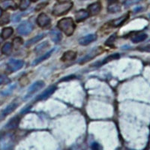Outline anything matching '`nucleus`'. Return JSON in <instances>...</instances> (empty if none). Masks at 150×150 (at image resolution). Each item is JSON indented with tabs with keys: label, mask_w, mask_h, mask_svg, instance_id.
Listing matches in <instances>:
<instances>
[{
	"label": "nucleus",
	"mask_w": 150,
	"mask_h": 150,
	"mask_svg": "<svg viewBox=\"0 0 150 150\" xmlns=\"http://www.w3.org/2000/svg\"><path fill=\"white\" fill-rule=\"evenodd\" d=\"M58 28L63 32L66 35L70 36L75 30V24L71 18H63L60 20L58 23Z\"/></svg>",
	"instance_id": "nucleus-1"
},
{
	"label": "nucleus",
	"mask_w": 150,
	"mask_h": 150,
	"mask_svg": "<svg viewBox=\"0 0 150 150\" xmlns=\"http://www.w3.org/2000/svg\"><path fill=\"white\" fill-rule=\"evenodd\" d=\"M72 6H73V3L71 2H59L54 5L53 9V14L57 17L64 15L71 10Z\"/></svg>",
	"instance_id": "nucleus-2"
},
{
	"label": "nucleus",
	"mask_w": 150,
	"mask_h": 150,
	"mask_svg": "<svg viewBox=\"0 0 150 150\" xmlns=\"http://www.w3.org/2000/svg\"><path fill=\"white\" fill-rule=\"evenodd\" d=\"M14 145V136L5 134L0 137V150H9Z\"/></svg>",
	"instance_id": "nucleus-3"
},
{
	"label": "nucleus",
	"mask_w": 150,
	"mask_h": 150,
	"mask_svg": "<svg viewBox=\"0 0 150 150\" xmlns=\"http://www.w3.org/2000/svg\"><path fill=\"white\" fill-rule=\"evenodd\" d=\"M33 25L29 22H23L18 26L17 28V32L21 35H26L33 31Z\"/></svg>",
	"instance_id": "nucleus-4"
},
{
	"label": "nucleus",
	"mask_w": 150,
	"mask_h": 150,
	"mask_svg": "<svg viewBox=\"0 0 150 150\" xmlns=\"http://www.w3.org/2000/svg\"><path fill=\"white\" fill-rule=\"evenodd\" d=\"M101 52H102V49L101 47L98 48H96V49L92 50V51L89 53V54H87L86 56H84L83 58H82L79 61V63L80 64H83L85 62H89V60L92 59L93 58H95L96 56H97L98 55L101 54Z\"/></svg>",
	"instance_id": "nucleus-5"
},
{
	"label": "nucleus",
	"mask_w": 150,
	"mask_h": 150,
	"mask_svg": "<svg viewBox=\"0 0 150 150\" xmlns=\"http://www.w3.org/2000/svg\"><path fill=\"white\" fill-rule=\"evenodd\" d=\"M23 66V62L21 60L11 59L8 63V68L11 72H14L21 69Z\"/></svg>",
	"instance_id": "nucleus-6"
},
{
	"label": "nucleus",
	"mask_w": 150,
	"mask_h": 150,
	"mask_svg": "<svg viewBox=\"0 0 150 150\" xmlns=\"http://www.w3.org/2000/svg\"><path fill=\"white\" fill-rule=\"evenodd\" d=\"M44 86H45V83L43 82V81H41V80H40V81H37V82H35V83H33V85L31 86L30 88H29V90H28L27 96H26L25 98H27L30 97V96H32V95H33L35 92L40 90V89Z\"/></svg>",
	"instance_id": "nucleus-7"
},
{
	"label": "nucleus",
	"mask_w": 150,
	"mask_h": 150,
	"mask_svg": "<svg viewBox=\"0 0 150 150\" xmlns=\"http://www.w3.org/2000/svg\"><path fill=\"white\" fill-rule=\"evenodd\" d=\"M37 23L40 27H46L50 23V18L45 13H41L37 18Z\"/></svg>",
	"instance_id": "nucleus-8"
},
{
	"label": "nucleus",
	"mask_w": 150,
	"mask_h": 150,
	"mask_svg": "<svg viewBox=\"0 0 150 150\" xmlns=\"http://www.w3.org/2000/svg\"><path fill=\"white\" fill-rule=\"evenodd\" d=\"M56 86L55 85L51 86L49 87L48 89H47L45 92H42V93H41L38 97H37L36 100H37V101H42V100H45V99H47V98H49L50 96H51L52 94L56 91Z\"/></svg>",
	"instance_id": "nucleus-9"
},
{
	"label": "nucleus",
	"mask_w": 150,
	"mask_h": 150,
	"mask_svg": "<svg viewBox=\"0 0 150 150\" xmlns=\"http://www.w3.org/2000/svg\"><path fill=\"white\" fill-rule=\"evenodd\" d=\"M97 39V35L96 34H89L86 36H84V37L81 38L79 41L80 45H89L90 43L93 42L96 40Z\"/></svg>",
	"instance_id": "nucleus-10"
},
{
	"label": "nucleus",
	"mask_w": 150,
	"mask_h": 150,
	"mask_svg": "<svg viewBox=\"0 0 150 150\" xmlns=\"http://www.w3.org/2000/svg\"><path fill=\"white\" fill-rule=\"evenodd\" d=\"M0 8L2 10H7L8 8L15 10L17 9V5L14 0H4L3 2L0 3Z\"/></svg>",
	"instance_id": "nucleus-11"
},
{
	"label": "nucleus",
	"mask_w": 150,
	"mask_h": 150,
	"mask_svg": "<svg viewBox=\"0 0 150 150\" xmlns=\"http://www.w3.org/2000/svg\"><path fill=\"white\" fill-rule=\"evenodd\" d=\"M89 15L90 14H89V11L82 9V10H80L76 12V14H75V19H76L77 22L80 23L85 21L86 19H87L89 17Z\"/></svg>",
	"instance_id": "nucleus-12"
},
{
	"label": "nucleus",
	"mask_w": 150,
	"mask_h": 150,
	"mask_svg": "<svg viewBox=\"0 0 150 150\" xmlns=\"http://www.w3.org/2000/svg\"><path fill=\"white\" fill-rule=\"evenodd\" d=\"M88 10H89V13L90 15H97L101 10V4H100V2H95V3L89 5L88 7Z\"/></svg>",
	"instance_id": "nucleus-13"
},
{
	"label": "nucleus",
	"mask_w": 150,
	"mask_h": 150,
	"mask_svg": "<svg viewBox=\"0 0 150 150\" xmlns=\"http://www.w3.org/2000/svg\"><path fill=\"white\" fill-rule=\"evenodd\" d=\"M128 19V14H125V15L122 16V17H119V18L117 19H115V20H113V21H111L110 23V25L111 26H112V27H119V26H122L123 23H124L125 21H127Z\"/></svg>",
	"instance_id": "nucleus-14"
},
{
	"label": "nucleus",
	"mask_w": 150,
	"mask_h": 150,
	"mask_svg": "<svg viewBox=\"0 0 150 150\" xmlns=\"http://www.w3.org/2000/svg\"><path fill=\"white\" fill-rule=\"evenodd\" d=\"M20 121H21V118L17 116H14V117L13 118V119H11V120L8 122V123L6 125L5 128L8 130L15 129V128L18 126L19 123H20Z\"/></svg>",
	"instance_id": "nucleus-15"
},
{
	"label": "nucleus",
	"mask_w": 150,
	"mask_h": 150,
	"mask_svg": "<svg viewBox=\"0 0 150 150\" xmlns=\"http://www.w3.org/2000/svg\"><path fill=\"white\" fill-rule=\"evenodd\" d=\"M76 56H77V53L74 51H71V50H70V51H67L64 53L63 56H62L61 60L62 62L72 61V60L75 59Z\"/></svg>",
	"instance_id": "nucleus-16"
},
{
	"label": "nucleus",
	"mask_w": 150,
	"mask_h": 150,
	"mask_svg": "<svg viewBox=\"0 0 150 150\" xmlns=\"http://www.w3.org/2000/svg\"><path fill=\"white\" fill-rule=\"evenodd\" d=\"M108 10L110 13H112V14L118 13V12H120L121 11V5L119 2H112L108 5Z\"/></svg>",
	"instance_id": "nucleus-17"
},
{
	"label": "nucleus",
	"mask_w": 150,
	"mask_h": 150,
	"mask_svg": "<svg viewBox=\"0 0 150 150\" xmlns=\"http://www.w3.org/2000/svg\"><path fill=\"white\" fill-rule=\"evenodd\" d=\"M50 38H51L52 41L55 43H59L60 42V41L62 38V35L61 33L59 32V31L56 30H52L50 33Z\"/></svg>",
	"instance_id": "nucleus-18"
},
{
	"label": "nucleus",
	"mask_w": 150,
	"mask_h": 150,
	"mask_svg": "<svg viewBox=\"0 0 150 150\" xmlns=\"http://www.w3.org/2000/svg\"><path fill=\"white\" fill-rule=\"evenodd\" d=\"M17 108V104H16V103H11V104H9L7 108H5V109L2 111L1 116H2V118L8 116V115H9L10 113H11V112H13V111H14Z\"/></svg>",
	"instance_id": "nucleus-19"
},
{
	"label": "nucleus",
	"mask_w": 150,
	"mask_h": 150,
	"mask_svg": "<svg viewBox=\"0 0 150 150\" xmlns=\"http://www.w3.org/2000/svg\"><path fill=\"white\" fill-rule=\"evenodd\" d=\"M147 35L146 33H140V34L136 35L131 38V41L133 43H140L145 41Z\"/></svg>",
	"instance_id": "nucleus-20"
},
{
	"label": "nucleus",
	"mask_w": 150,
	"mask_h": 150,
	"mask_svg": "<svg viewBox=\"0 0 150 150\" xmlns=\"http://www.w3.org/2000/svg\"><path fill=\"white\" fill-rule=\"evenodd\" d=\"M54 50H55V49L51 50H50V52H47V53H45V54L44 55V56H41L40 58H38L37 59L35 60L34 62H33V65H38V64L41 63V62L45 61V60H46L47 59L49 58L50 56H51V55H52V53H53V52L54 51Z\"/></svg>",
	"instance_id": "nucleus-21"
},
{
	"label": "nucleus",
	"mask_w": 150,
	"mask_h": 150,
	"mask_svg": "<svg viewBox=\"0 0 150 150\" xmlns=\"http://www.w3.org/2000/svg\"><path fill=\"white\" fill-rule=\"evenodd\" d=\"M45 37V34H39L37 36H35V37L33 38L32 39H30L29 41H28L27 42H26V45L27 47H29L31 46V45H34V44H35V43H37L38 41H39L40 40H41L42 38H44Z\"/></svg>",
	"instance_id": "nucleus-22"
},
{
	"label": "nucleus",
	"mask_w": 150,
	"mask_h": 150,
	"mask_svg": "<svg viewBox=\"0 0 150 150\" xmlns=\"http://www.w3.org/2000/svg\"><path fill=\"white\" fill-rule=\"evenodd\" d=\"M13 33H14V30H13L11 27H8L3 29L2 32V39H7V38H10L12 35V34H13Z\"/></svg>",
	"instance_id": "nucleus-23"
},
{
	"label": "nucleus",
	"mask_w": 150,
	"mask_h": 150,
	"mask_svg": "<svg viewBox=\"0 0 150 150\" xmlns=\"http://www.w3.org/2000/svg\"><path fill=\"white\" fill-rule=\"evenodd\" d=\"M12 50V45L11 43H5L2 48V53L5 55L11 54Z\"/></svg>",
	"instance_id": "nucleus-24"
},
{
	"label": "nucleus",
	"mask_w": 150,
	"mask_h": 150,
	"mask_svg": "<svg viewBox=\"0 0 150 150\" xmlns=\"http://www.w3.org/2000/svg\"><path fill=\"white\" fill-rule=\"evenodd\" d=\"M120 58V55L118 54V53H116V54H112L110 55V56H108L107 58H105V59L103 60V62H101V65H104V64L108 63L109 62L112 61V60H114V59H117Z\"/></svg>",
	"instance_id": "nucleus-25"
},
{
	"label": "nucleus",
	"mask_w": 150,
	"mask_h": 150,
	"mask_svg": "<svg viewBox=\"0 0 150 150\" xmlns=\"http://www.w3.org/2000/svg\"><path fill=\"white\" fill-rule=\"evenodd\" d=\"M30 2L31 0H21L19 8H20V9H21V11L26 10V9L29 7V5H30Z\"/></svg>",
	"instance_id": "nucleus-26"
},
{
	"label": "nucleus",
	"mask_w": 150,
	"mask_h": 150,
	"mask_svg": "<svg viewBox=\"0 0 150 150\" xmlns=\"http://www.w3.org/2000/svg\"><path fill=\"white\" fill-rule=\"evenodd\" d=\"M116 34L115 33V34L112 35L110 36V37L108 38V40H107V41L105 42V45L106 46H112L113 45V44H114L115 41H116Z\"/></svg>",
	"instance_id": "nucleus-27"
},
{
	"label": "nucleus",
	"mask_w": 150,
	"mask_h": 150,
	"mask_svg": "<svg viewBox=\"0 0 150 150\" xmlns=\"http://www.w3.org/2000/svg\"><path fill=\"white\" fill-rule=\"evenodd\" d=\"M47 47H48V42H47V41H46V42L42 43V44L39 45L37 47L35 48L36 53H40L41 51H42L43 50L46 49Z\"/></svg>",
	"instance_id": "nucleus-28"
},
{
	"label": "nucleus",
	"mask_w": 150,
	"mask_h": 150,
	"mask_svg": "<svg viewBox=\"0 0 150 150\" xmlns=\"http://www.w3.org/2000/svg\"><path fill=\"white\" fill-rule=\"evenodd\" d=\"M22 44L23 40L21 38H16L14 39V41H13V46H14L16 49H17L21 45H22Z\"/></svg>",
	"instance_id": "nucleus-29"
},
{
	"label": "nucleus",
	"mask_w": 150,
	"mask_h": 150,
	"mask_svg": "<svg viewBox=\"0 0 150 150\" xmlns=\"http://www.w3.org/2000/svg\"><path fill=\"white\" fill-rule=\"evenodd\" d=\"M140 1H141V0H126V1L125 2V7H130V6L134 5V4L138 3Z\"/></svg>",
	"instance_id": "nucleus-30"
},
{
	"label": "nucleus",
	"mask_w": 150,
	"mask_h": 150,
	"mask_svg": "<svg viewBox=\"0 0 150 150\" xmlns=\"http://www.w3.org/2000/svg\"><path fill=\"white\" fill-rule=\"evenodd\" d=\"M10 80L8 78V77L6 75H0V85H2L4 83H8Z\"/></svg>",
	"instance_id": "nucleus-31"
},
{
	"label": "nucleus",
	"mask_w": 150,
	"mask_h": 150,
	"mask_svg": "<svg viewBox=\"0 0 150 150\" xmlns=\"http://www.w3.org/2000/svg\"><path fill=\"white\" fill-rule=\"evenodd\" d=\"M9 22V14H5V15L2 17L1 22H0V25H5V24L8 23Z\"/></svg>",
	"instance_id": "nucleus-32"
},
{
	"label": "nucleus",
	"mask_w": 150,
	"mask_h": 150,
	"mask_svg": "<svg viewBox=\"0 0 150 150\" xmlns=\"http://www.w3.org/2000/svg\"><path fill=\"white\" fill-rule=\"evenodd\" d=\"M14 87H15V85H13L11 86H10L7 90L3 91V92H2V96H8V95H10L11 92L14 89Z\"/></svg>",
	"instance_id": "nucleus-33"
},
{
	"label": "nucleus",
	"mask_w": 150,
	"mask_h": 150,
	"mask_svg": "<svg viewBox=\"0 0 150 150\" xmlns=\"http://www.w3.org/2000/svg\"><path fill=\"white\" fill-rule=\"evenodd\" d=\"M91 147H92V150H101V146L98 143H93Z\"/></svg>",
	"instance_id": "nucleus-34"
},
{
	"label": "nucleus",
	"mask_w": 150,
	"mask_h": 150,
	"mask_svg": "<svg viewBox=\"0 0 150 150\" xmlns=\"http://www.w3.org/2000/svg\"><path fill=\"white\" fill-rule=\"evenodd\" d=\"M138 50H141V51L149 52L150 53V45H147V46L142 47H139Z\"/></svg>",
	"instance_id": "nucleus-35"
},
{
	"label": "nucleus",
	"mask_w": 150,
	"mask_h": 150,
	"mask_svg": "<svg viewBox=\"0 0 150 150\" xmlns=\"http://www.w3.org/2000/svg\"><path fill=\"white\" fill-rule=\"evenodd\" d=\"M59 2H71L70 0H58Z\"/></svg>",
	"instance_id": "nucleus-36"
},
{
	"label": "nucleus",
	"mask_w": 150,
	"mask_h": 150,
	"mask_svg": "<svg viewBox=\"0 0 150 150\" xmlns=\"http://www.w3.org/2000/svg\"><path fill=\"white\" fill-rule=\"evenodd\" d=\"M2 9L0 8V17H2Z\"/></svg>",
	"instance_id": "nucleus-37"
},
{
	"label": "nucleus",
	"mask_w": 150,
	"mask_h": 150,
	"mask_svg": "<svg viewBox=\"0 0 150 150\" xmlns=\"http://www.w3.org/2000/svg\"><path fill=\"white\" fill-rule=\"evenodd\" d=\"M31 1H32V2H37L38 0H31Z\"/></svg>",
	"instance_id": "nucleus-38"
},
{
	"label": "nucleus",
	"mask_w": 150,
	"mask_h": 150,
	"mask_svg": "<svg viewBox=\"0 0 150 150\" xmlns=\"http://www.w3.org/2000/svg\"><path fill=\"white\" fill-rule=\"evenodd\" d=\"M118 150H120V149H118Z\"/></svg>",
	"instance_id": "nucleus-39"
}]
</instances>
